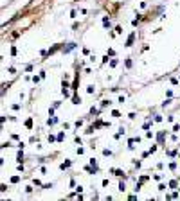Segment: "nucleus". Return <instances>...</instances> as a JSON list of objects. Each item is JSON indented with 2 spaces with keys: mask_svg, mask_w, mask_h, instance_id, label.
<instances>
[{
  "mask_svg": "<svg viewBox=\"0 0 180 201\" xmlns=\"http://www.w3.org/2000/svg\"><path fill=\"white\" fill-rule=\"evenodd\" d=\"M74 47H76V43H69V45H67V47H65L63 50H65V52H69V50H72Z\"/></svg>",
  "mask_w": 180,
  "mask_h": 201,
  "instance_id": "obj_1",
  "label": "nucleus"
}]
</instances>
